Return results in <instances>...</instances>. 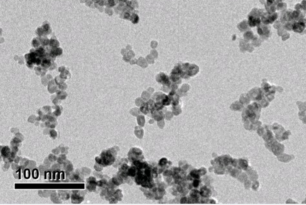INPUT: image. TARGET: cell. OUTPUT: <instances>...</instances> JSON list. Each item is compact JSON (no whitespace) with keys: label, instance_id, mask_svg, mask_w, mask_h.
<instances>
[{"label":"cell","instance_id":"cell-1","mask_svg":"<svg viewBox=\"0 0 306 205\" xmlns=\"http://www.w3.org/2000/svg\"><path fill=\"white\" fill-rule=\"evenodd\" d=\"M113 148L103 150L100 155L96 157L95 159L97 164L101 165L103 167L111 166L116 161V152L113 150Z\"/></svg>","mask_w":306,"mask_h":205},{"label":"cell","instance_id":"cell-2","mask_svg":"<svg viewBox=\"0 0 306 205\" xmlns=\"http://www.w3.org/2000/svg\"><path fill=\"white\" fill-rule=\"evenodd\" d=\"M128 157L129 159L132 162L134 161H137V160L143 159V152L141 149L138 148V147H133L131 149L130 151L128 153Z\"/></svg>","mask_w":306,"mask_h":205},{"label":"cell","instance_id":"cell-3","mask_svg":"<svg viewBox=\"0 0 306 205\" xmlns=\"http://www.w3.org/2000/svg\"><path fill=\"white\" fill-rule=\"evenodd\" d=\"M96 179L94 177H90L86 181V188L89 192H95L97 186Z\"/></svg>","mask_w":306,"mask_h":205},{"label":"cell","instance_id":"cell-4","mask_svg":"<svg viewBox=\"0 0 306 205\" xmlns=\"http://www.w3.org/2000/svg\"><path fill=\"white\" fill-rule=\"evenodd\" d=\"M79 190H74L73 191V194L71 196V200L73 203L78 204L83 201L84 196L81 194V192H79Z\"/></svg>","mask_w":306,"mask_h":205},{"label":"cell","instance_id":"cell-5","mask_svg":"<svg viewBox=\"0 0 306 205\" xmlns=\"http://www.w3.org/2000/svg\"><path fill=\"white\" fill-rule=\"evenodd\" d=\"M156 80L160 84H162L163 85H165L166 86H171V80L167 75H166L165 74H164L163 72H160L159 73L157 76H156Z\"/></svg>","mask_w":306,"mask_h":205},{"label":"cell","instance_id":"cell-6","mask_svg":"<svg viewBox=\"0 0 306 205\" xmlns=\"http://www.w3.org/2000/svg\"><path fill=\"white\" fill-rule=\"evenodd\" d=\"M201 195L200 192L196 189H194L190 192V198L191 199V202H197L200 201Z\"/></svg>","mask_w":306,"mask_h":205},{"label":"cell","instance_id":"cell-7","mask_svg":"<svg viewBox=\"0 0 306 205\" xmlns=\"http://www.w3.org/2000/svg\"><path fill=\"white\" fill-rule=\"evenodd\" d=\"M200 194L201 195V196L202 197L209 198V197H211V194H212V192H211V190L210 188H209L208 187H207L206 186H201V188H200Z\"/></svg>","mask_w":306,"mask_h":205},{"label":"cell","instance_id":"cell-8","mask_svg":"<svg viewBox=\"0 0 306 205\" xmlns=\"http://www.w3.org/2000/svg\"><path fill=\"white\" fill-rule=\"evenodd\" d=\"M12 150L9 146H1V155L3 157L4 159H7L11 156Z\"/></svg>","mask_w":306,"mask_h":205},{"label":"cell","instance_id":"cell-9","mask_svg":"<svg viewBox=\"0 0 306 205\" xmlns=\"http://www.w3.org/2000/svg\"><path fill=\"white\" fill-rule=\"evenodd\" d=\"M138 172V169L135 166H131L128 169V176L131 177H135Z\"/></svg>","mask_w":306,"mask_h":205},{"label":"cell","instance_id":"cell-10","mask_svg":"<svg viewBox=\"0 0 306 205\" xmlns=\"http://www.w3.org/2000/svg\"><path fill=\"white\" fill-rule=\"evenodd\" d=\"M111 181L115 186H119V185H120L123 182V179L119 176L118 174H117V176H114Z\"/></svg>","mask_w":306,"mask_h":205},{"label":"cell","instance_id":"cell-11","mask_svg":"<svg viewBox=\"0 0 306 205\" xmlns=\"http://www.w3.org/2000/svg\"><path fill=\"white\" fill-rule=\"evenodd\" d=\"M188 177H191V178L193 179V180L197 179L200 178L201 174L199 170H197V169H193V170L190 172L189 176H188Z\"/></svg>","mask_w":306,"mask_h":205},{"label":"cell","instance_id":"cell-12","mask_svg":"<svg viewBox=\"0 0 306 205\" xmlns=\"http://www.w3.org/2000/svg\"><path fill=\"white\" fill-rule=\"evenodd\" d=\"M40 29L41 30V32H43V36L49 34L51 32V27H50V25L49 23H45Z\"/></svg>","mask_w":306,"mask_h":205},{"label":"cell","instance_id":"cell-13","mask_svg":"<svg viewBox=\"0 0 306 205\" xmlns=\"http://www.w3.org/2000/svg\"><path fill=\"white\" fill-rule=\"evenodd\" d=\"M109 182L107 181L106 179H104L99 180V181L97 182V186L99 187V188H107L109 186Z\"/></svg>","mask_w":306,"mask_h":205},{"label":"cell","instance_id":"cell-14","mask_svg":"<svg viewBox=\"0 0 306 205\" xmlns=\"http://www.w3.org/2000/svg\"><path fill=\"white\" fill-rule=\"evenodd\" d=\"M122 194H121V190H117L116 191H115V192H114V196L113 197H115V198L118 200V201H121V198H122Z\"/></svg>","mask_w":306,"mask_h":205},{"label":"cell","instance_id":"cell-15","mask_svg":"<svg viewBox=\"0 0 306 205\" xmlns=\"http://www.w3.org/2000/svg\"><path fill=\"white\" fill-rule=\"evenodd\" d=\"M169 162H168V160L166 158H162L160 159V161H159L158 165H159V166H160V167H163V166H167Z\"/></svg>","mask_w":306,"mask_h":205},{"label":"cell","instance_id":"cell-16","mask_svg":"<svg viewBox=\"0 0 306 205\" xmlns=\"http://www.w3.org/2000/svg\"><path fill=\"white\" fill-rule=\"evenodd\" d=\"M200 179H194L193 180V187L195 188H198L199 186H200V181L199 180Z\"/></svg>","mask_w":306,"mask_h":205},{"label":"cell","instance_id":"cell-17","mask_svg":"<svg viewBox=\"0 0 306 205\" xmlns=\"http://www.w3.org/2000/svg\"><path fill=\"white\" fill-rule=\"evenodd\" d=\"M66 159V157L65 156V155H61V156L59 157L58 158V162L59 164H62V163H64V162L65 161H64V160Z\"/></svg>","mask_w":306,"mask_h":205},{"label":"cell","instance_id":"cell-18","mask_svg":"<svg viewBox=\"0 0 306 205\" xmlns=\"http://www.w3.org/2000/svg\"><path fill=\"white\" fill-rule=\"evenodd\" d=\"M50 134H51V137L52 139H55L56 138L57 133H56V131H54V130H51V131H50Z\"/></svg>","mask_w":306,"mask_h":205},{"label":"cell","instance_id":"cell-19","mask_svg":"<svg viewBox=\"0 0 306 205\" xmlns=\"http://www.w3.org/2000/svg\"><path fill=\"white\" fill-rule=\"evenodd\" d=\"M108 4L111 7L115 6V5H116L115 0H108Z\"/></svg>","mask_w":306,"mask_h":205},{"label":"cell","instance_id":"cell-20","mask_svg":"<svg viewBox=\"0 0 306 205\" xmlns=\"http://www.w3.org/2000/svg\"><path fill=\"white\" fill-rule=\"evenodd\" d=\"M187 202H188V198L187 197H183V198L181 199V203H185Z\"/></svg>","mask_w":306,"mask_h":205},{"label":"cell","instance_id":"cell-21","mask_svg":"<svg viewBox=\"0 0 306 205\" xmlns=\"http://www.w3.org/2000/svg\"><path fill=\"white\" fill-rule=\"evenodd\" d=\"M91 1H93V2H98V1H99L100 0H91Z\"/></svg>","mask_w":306,"mask_h":205}]
</instances>
